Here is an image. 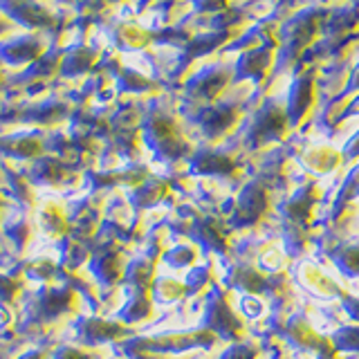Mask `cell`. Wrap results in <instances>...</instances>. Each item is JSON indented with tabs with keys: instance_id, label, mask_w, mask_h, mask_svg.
<instances>
[{
	"instance_id": "cell-16",
	"label": "cell",
	"mask_w": 359,
	"mask_h": 359,
	"mask_svg": "<svg viewBox=\"0 0 359 359\" xmlns=\"http://www.w3.org/2000/svg\"><path fill=\"white\" fill-rule=\"evenodd\" d=\"M166 194H168V187L162 182V180H144L142 184L135 187L130 200H133L135 207L151 209L155 205H160Z\"/></svg>"
},
{
	"instance_id": "cell-26",
	"label": "cell",
	"mask_w": 359,
	"mask_h": 359,
	"mask_svg": "<svg viewBox=\"0 0 359 359\" xmlns=\"http://www.w3.org/2000/svg\"><path fill=\"white\" fill-rule=\"evenodd\" d=\"M184 285L189 290V294H198V292H205L213 285V272L211 267H191L189 274L184 278Z\"/></svg>"
},
{
	"instance_id": "cell-20",
	"label": "cell",
	"mask_w": 359,
	"mask_h": 359,
	"mask_svg": "<svg viewBox=\"0 0 359 359\" xmlns=\"http://www.w3.org/2000/svg\"><path fill=\"white\" fill-rule=\"evenodd\" d=\"M164 263L173 269H191L194 263L198 261V247L191 243H177L171 250H166L164 254Z\"/></svg>"
},
{
	"instance_id": "cell-10",
	"label": "cell",
	"mask_w": 359,
	"mask_h": 359,
	"mask_svg": "<svg viewBox=\"0 0 359 359\" xmlns=\"http://www.w3.org/2000/svg\"><path fill=\"white\" fill-rule=\"evenodd\" d=\"M280 334H283V339L294 348H301V351H314V353H319L321 346L328 341V339H323V337H319V332L312 328V323L306 317H301V314H294L292 319H287Z\"/></svg>"
},
{
	"instance_id": "cell-17",
	"label": "cell",
	"mask_w": 359,
	"mask_h": 359,
	"mask_svg": "<svg viewBox=\"0 0 359 359\" xmlns=\"http://www.w3.org/2000/svg\"><path fill=\"white\" fill-rule=\"evenodd\" d=\"M189 294V290L184 285V280L173 278V276H160L155 278V283L151 287V297L157 303H177Z\"/></svg>"
},
{
	"instance_id": "cell-22",
	"label": "cell",
	"mask_w": 359,
	"mask_h": 359,
	"mask_svg": "<svg viewBox=\"0 0 359 359\" xmlns=\"http://www.w3.org/2000/svg\"><path fill=\"white\" fill-rule=\"evenodd\" d=\"M359 196V168L355 173L348 175V180L344 182L341 191H339V196H337L334 200V207H332V218H339L344 216V213L348 211V205Z\"/></svg>"
},
{
	"instance_id": "cell-38",
	"label": "cell",
	"mask_w": 359,
	"mask_h": 359,
	"mask_svg": "<svg viewBox=\"0 0 359 359\" xmlns=\"http://www.w3.org/2000/svg\"><path fill=\"white\" fill-rule=\"evenodd\" d=\"M0 211H3V202H0Z\"/></svg>"
},
{
	"instance_id": "cell-35",
	"label": "cell",
	"mask_w": 359,
	"mask_h": 359,
	"mask_svg": "<svg viewBox=\"0 0 359 359\" xmlns=\"http://www.w3.org/2000/svg\"><path fill=\"white\" fill-rule=\"evenodd\" d=\"M18 359H48V355H45L43 351H27V353H22Z\"/></svg>"
},
{
	"instance_id": "cell-36",
	"label": "cell",
	"mask_w": 359,
	"mask_h": 359,
	"mask_svg": "<svg viewBox=\"0 0 359 359\" xmlns=\"http://www.w3.org/2000/svg\"><path fill=\"white\" fill-rule=\"evenodd\" d=\"M334 348H330V351H323V353H317V359H334Z\"/></svg>"
},
{
	"instance_id": "cell-30",
	"label": "cell",
	"mask_w": 359,
	"mask_h": 359,
	"mask_svg": "<svg viewBox=\"0 0 359 359\" xmlns=\"http://www.w3.org/2000/svg\"><path fill=\"white\" fill-rule=\"evenodd\" d=\"M220 359H258V348L254 344L236 341L220 355Z\"/></svg>"
},
{
	"instance_id": "cell-4",
	"label": "cell",
	"mask_w": 359,
	"mask_h": 359,
	"mask_svg": "<svg viewBox=\"0 0 359 359\" xmlns=\"http://www.w3.org/2000/svg\"><path fill=\"white\" fill-rule=\"evenodd\" d=\"M319 202V191L314 184H306L301 187L292 198H287L285 202H280L278 213L283 222L287 224H299V227H310L312 216H314V207Z\"/></svg>"
},
{
	"instance_id": "cell-14",
	"label": "cell",
	"mask_w": 359,
	"mask_h": 359,
	"mask_svg": "<svg viewBox=\"0 0 359 359\" xmlns=\"http://www.w3.org/2000/svg\"><path fill=\"white\" fill-rule=\"evenodd\" d=\"M123 278L133 290H146L151 292L155 283V261H151L149 256H137L130 263H126V272Z\"/></svg>"
},
{
	"instance_id": "cell-23",
	"label": "cell",
	"mask_w": 359,
	"mask_h": 359,
	"mask_svg": "<svg viewBox=\"0 0 359 359\" xmlns=\"http://www.w3.org/2000/svg\"><path fill=\"white\" fill-rule=\"evenodd\" d=\"M56 274H59V261L50 256L34 258L27 265V276L34 280H41V283H50V280L56 278Z\"/></svg>"
},
{
	"instance_id": "cell-31",
	"label": "cell",
	"mask_w": 359,
	"mask_h": 359,
	"mask_svg": "<svg viewBox=\"0 0 359 359\" xmlns=\"http://www.w3.org/2000/svg\"><path fill=\"white\" fill-rule=\"evenodd\" d=\"M18 294H20L18 278L9 276V274H0V303L7 306V303H11Z\"/></svg>"
},
{
	"instance_id": "cell-25",
	"label": "cell",
	"mask_w": 359,
	"mask_h": 359,
	"mask_svg": "<svg viewBox=\"0 0 359 359\" xmlns=\"http://www.w3.org/2000/svg\"><path fill=\"white\" fill-rule=\"evenodd\" d=\"M303 162H306L308 168L317 173H328L332 168L339 164V157H337L334 151H328V149H319V151H312L303 157Z\"/></svg>"
},
{
	"instance_id": "cell-24",
	"label": "cell",
	"mask_w": 359,
	"mask_h": 359,
	"mask_svg": "<svg viewBox=\"0 0 359 359\" xmlns=\"http://www.w3.org/2000/svg\"><path fill=\"white\" fill-rule=\"evenodd\" d=\"M330 341L334 346V351H344V353H359V325H344V328L337 330Z\"/></svg>"
},
{
	"instance_id": "cell-2",
	"label": "cell",
	"mask_w": 359,
	"mask_h": 359,
	"mask_svg": "<svg viewBox=\"0 0 359 359\" xmlns=\"http://www.w3.org/2000/svg\"><path fill=\"white\" fill-rule=\"evenodd\" d=\"M218 341V337L207 328H200L196 332H166V334H155L146 337V339L135 341L133 351L135 353H184L191 348H211Z\"/></svg>"
},
{
	"instance_id": "cell-28",
	"label": "cell",
	"mask_w": 359,
	"mask_h": 359,
	"mask_svg": "<svg viewBox=\"0 0 359 359\" xmlns=\"http://www.w3.org/2000/svg\"><path fill=\"white\" fill-rule=\"evenodd\" d=\"M65 177V168L59 162H43L36 166V182L39 184H59Z\"/></svg>"
},
{
	"instance_id": "cell-15",
	"label": "cell",
	"mask_w": 359,
	"mask_h": 359,
	"mask_svg": "<svg viewBox=\"0 0 359 359\" xmlns=\"http://www.w3.org/2000/svg\"><path fill=\"white\" fill-rule=\"evenodd\" d=\"M194 171L200 175H218V177H231L236 173V166L227 155L220 153H202L194 160Z\"/></svg>"
},
{
	"instance_id": "cell-13",
	"label": "cell",
	"mask_w": 359,
	"mask_h": 359,
	"mask_svg": "<svg viewBox=\"0 0 359 359\" xmlns=\"http://www.w3.org/2000/svg\"><path fill=\"white\" fill-rule=\"evenodd\" d=\"M153 314V297L146 290H133L128 292L126 303L121 306L119 317L123 323H142Z\"/></svg>"
},
{
	"instance_id": "cell-29",
	"label": "cell",
	"mask_w": 359,
	"mask_h": 359,
	"mask_svg": "<svg viewBox=\"0 0 359 359\" xmlns=\"http://www.w3.org/2000/svg\"><path fill=\"white\" fill-rule=\"evenodd\" d=\"M238 308H241L243 317H247V319H258V317H263V314H265V301L258 297V294H243Z\"/></svg>"
},
{
	"instance_id": "cell-5",
	"label": "cell",
	"mask_w": 359,
	"mask_h": 359,
	"mask_svg": "<svg viewBox=\"0 0 359 359\" xmlns=\"http://www.w3.org/2000/svg\"><path fill=\"white\" fill-rule=\"evenodd\" d=\"M76 292L79 290L63 285L45 287L36 294V301L32 303V310H36L39 319H56L76 306Z\"/></svg>"
},
{
	"instance_id": "cell-8",
	"label": "cell",
	"mask_w": 359,
	"mask_h": 359,
	"mask_svg": "<svg viewBox=\"0 0 359 359\" xmlns=\"http://www.w3.org/2000/svg\"><path fill=\"white\" fill-rule=\"evenodd\" d=\"M267 274H263L261 269L250 265V263H233L227 274H224V285L227 290H236L241 294H258L261 297L265 292Z\"/></svg>"
},
{
	"instance_id": "cell-34",
	"label": "cell",
	"mask_w": 359,
	"mask_h": 359,
	"mask_svg": "<svg viewBox=\"0 0 359 359\" xmlns=\"http://www.w3.org/2000/svg\"><path fill=\"white\" fill-rule=\"evenodd\" d=\"M341 306H344V310H346L348 317H351V319L359 325V297L344 294V297H341Z\"/></svg>"
},
{
	"instance_id": "cell-27",
	"label": "cell",
	"mask_w": 359,
	"mask_h": 359,
	"mask_svg": "<svg viewBox=\"0 0 359 359\" xmlns=\"http://www.w3.org/2000/svg\"><path fill=\"white\" fill-rule=\"evenodd\" d=\"M61 263L65 267H79L86 258H88V252L86 247L79 243L76 238H61Z\"/></svg>"
},
{
	"instance_id": "cell-21",
	"label": "cell",
	"mask_w": 359,
	"mask_h": 359,
	"mask_svg": "<svg viewBox=\"0 0 359 359\" xmlns=\"http://www.w3.org/2000/svg\"><path fill=\"white\" fill-rule=\"evenodd\" d=\"M3 231L16 247H25L32 238V227L25 216H7L3 222Z\"/></svg>"
},
{
	"instance_id": "cell-33",
	"label": "cell",
	"mask_w": 359,
	"mask_h": 359,
	"mask_svg": "<svg viewBox=\"0 0 359 359\" xmlns=\"http://www.w3.org/2000/svg\"><path fill=\"white\" fill-rule=\"evenodd\" d=\"M54 359H93L90 357L88 351H83V348H76V346H63L56 351V357Z\"/></svg>"
},
{
	"instance_id": "cell-11",
	"label": "cell",
	"mask_w": 359,
	"mask_h": 359,
	"mask_svg": "<svg viewBox=\"0 0 359 359\" xmlns=\"http://www.w3.org/2000/svg\"><path fill=\"white\" fill-rule=\"evenodd\" d=\"M123 272H126V263L119 252L112 250H104L95 256H90V274L93 278H97L101 285H115L123 278Z\"/></svg>"
},
{
	"instance_id": "cell-19",
	"label": "cell",
	"mask_w": 359,
	"mask_h": 359,
	"mask_svg": "<svg viewBox=\"0 0 359 359\" xmlns=\"http://www.w3.org/2000/svg\"><path fill=\"white\" fill-rule=\"evenodd\" d=\"M332 263L346 276H359V243H344L332 250Z\"/></svg>"
},
{
	"instance_id": "cell-7",
	"label": "cell",
	"mask_w": 359,
	"mask_h": 359,
	"mask_svg": "<svg viewBox=\"0 0 359 359\" xmlns=\"http://www.w3.org/2000/svg\"><path fill=\"white\" fill-rule=\"evenodd\" d=\"M297 283L308 290L310 294L319 297V299H341L346 292L339 287V283L328 276L325 272H321V269L310 263V261H301L299 267H297Z\"/></svg>"
},
{
	"instance_id": "cell-3",
	"label": "cell",
	"mask_w": 359,
	"mask_h": 359,
	"mask_svg": "<svg viewBox=\"0 0 359 359\" xmlns=\"http://www.w3.org/2000/svg\"><path fill=\"white\" fill-rule=\"evenodd\" d=\"M269 209V191L261 182H252L243 189L241 198L229 213V222L233 227H252L261 220Z\"/></svg>"
},
{
	"instance_id": "cell-9",
	"label": "cell",
	"mask_w": 359,
	"mask_h": 359,
	"mask_svg": "<svg viewBox=\"0 0 359 359\" xmlns=\"http://www.w3.org/2000/svg\"><path fill=\"white\" fill-rule=\"evenodd\" d=\"M189 236L194 238L202 250L213 252V254H227L229 250V238L227 231L220 224V220L216 218H198L194 224H191Z\"/></svg>"
},
{
	"instance_id": "cell-37",
	"label": "cell",
	"mask_w": 359,
	"mask_h": 359,
	"mask_svg": "<svg viewBox=\"0 0 359 359\" xmlns=\"http://www.w3.org/2000/svg\"><path fill=\"white\" fill-rule=\"evenodd\" d=\"M135 359H162V357H157L155 353H137Z\"/></svg>"
},
{
	"instance_id": "cell-6",
	"label": "cell",
	"mask_w": 359,
	"mask_h": 359,
	"mask_svg": "<svg viewBox=\"0 0 359 359\" xmlns=\"http://www.w3.org/2000/svg\"><path fill=\"white\" fill-rule=\"evenodd\" d=\"M128 334V328L119 321H108L101 317H86L76 325V337L83 346H99L119 341Z\"/></svg>"
},
{
	"instance_id": "cell-32",
	"label": "cell",
	"mask_w": 359,
	"mask_h": 359,
	"mask_svg": "<svg viewBox=\"0 0 359 359\" xmlns=\"http://www.w3.org/2000/svg\"><path fill=\"white\" fill-rule=\"evenodd\" d=\"M261 267L265 269L267 274H276L280 272V267H283V254L278 252H267L261 256Z\"/></svg>"
},
{
	"instance_id": "cell-1",
	"label": "cell",
	"mask_w": 359,
	"mask_h": 359,
	"mask_svg": "<svg viewBox=\"0 0 359 359\" xmlns=\"http://www.w3.org/2000/svg\"><path fill=\"white\" fill-rule=\"evenodd\" d=\"M205 328L211 330L218 339L231 344L241 341L245 337V323L238 317V312L231 310V303L220 287H211L209 292L205 308Z\"/></svg>"
},
{
	"instance_id": "cell-18",
	"label": "cell",
	"mask_w": 359,
	"mask_h": 359,
	"mask_svg": "<svg viewBox=\"0 0 359 359\" xmlns=\"http://www.w3.org/2000/svg\"><path fill=\"white\" fill-rule=\"evenodd\" d=\"M283 250L292 258L306 256V252L310 250V233H308V229L299 227V224L283 222Z\"/></svg>"
},
{
	"instance_id": "cell-12",
	"label": "cell",
	"mask_w": 359,
	"mask_h": 359,
	"mask_svg": "<svg viewBox=\"0 0 359 359\" xmlns=\"http://www.w3.org/2000/svg\"><path fill=\"white\" fill-rule=\"evenodd\" d=\"M39 227L45 236L61 241L70 231V220L65 218V213L56 202H43L39 207Z\"/></svg>"
}]
</instances>
